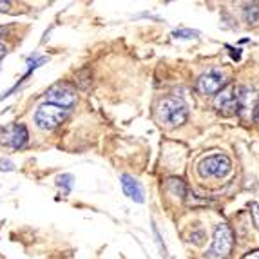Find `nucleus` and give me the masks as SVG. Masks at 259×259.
Here are the masks:
<instances>
[{"mask_svg":"<svg viewBox=\"0 0 259 259\" xmlns=\"http://www.w3.org/2000/svg\"><path fill=\"white\" fill-rule=\"evenodd\" d=\"M6 51H8V49H6V46H4V44H0V60L6 56Z\"/></svg>","mask_w":259,"mask_h":259,"instance_id":"17","label":"nucleus"},{"mask_svg":"<svg viewBox=\"0 0 259 259\" xmlns=\"http://www.w3.org/2000/svg\"><path fill=\"white\" fill-rule=\"evenodd\" d=\"M229 49H230V55H232L234 60H239V58H241V53H239L241 49H234V48H230V46H229Z\"/></svg>","mask_w":259,"mask_h":259,"instance_id":"16","label":"nucleus"},{"mask_svg":"<svg viewBox=\"0 0 259 259\" xmlns=\"http://www.w3.org/2000/svg\"><path fill=\"white\" fill-rule=\"evenodd\" d=\"M9 8V2H0V11H6Z\"/></svg>","mask_w":259,"mask_h":259,"instance_id":"19","label":"nucleus"},{"mask_svg":"<svg viewBox=\"0 0 259 259\" xmlns=\"http://www.w3.org/2000/svg\"><path fill=\"white\" fill-rule=\"evenodd\" d=\"M234 246V232L227 223L216 225L212 234V245L205 252L207 259H227Z\"/></svg>","mask_w":259,"mask_h":259,"instance_id":"3","label":"nucleus"},{"mask_svg":"<svg viewBox=\"0 0 259 259\" xmlns=\"http://www.w3.org/2000/svg\"><path fill=\"white\" fill-rule=\"evenodd\" d=\"M198 172L205 180H223L232 172V160L223 152L208 154L198 163Z\"/></svg>","mask_w":259,"mask_h":259,"instance_id":"2","label":"nucleus"},{"mask_svg":"<svg viewBox=\"0 0 259 259\" xmlns=\"http://www.w3.org/2000/svg\"><path fill=\"white\" fill-rule=\"evenodd\" d=\"M225 83H227V80H225V74L220 69H208L207 73H203L198 78L196 89L203 96H212L218 95L225 87Z\"/></svg>","mask_w":259,"mask_h":259,"instance_id":"7","label":"nucleus"},{"mask_svg":"<svg viewBox=\"0 0 259 259\" xmlns=\"http://www.w3.org/2000/svg\"><path fill=\"white\" fill-rule=\"evenodd\" d=\"M29 140V133L24 123H9L0 129V143L9 149H22Z\"/></svg>","mask_w":259,"mask_h":259,"instance_id":"6","label":"nucleus"},{"mask_svg":"<svg viewBox=\"0 0 259 259\" xmlns=\"http://www.w3.org/2000/svg\"><path fill=\"white\" fill-rule=\"evenodd\" d=\"M250 214H252V223H254L255 229L259 230V205L257 203L250 205Z\"/></svg>","mask_w":259,"mask_h":259,"instance_id":"14","label":"nucleus"},{"mask_svg":"<svg viewBox=\"0 0 259 259\" xmlns=\"http://www.w3.org/2000/svg\"><path fill=\"white\" fill-rule=\"evenodd\" d=\"M67 114H69L67 109L56 107L51 104H42L35 112V123L42 131H53L67 118Z\"/></svg>","mask_w":259,"mask_h":259,"instance_id":"4","label":"nucleus"},{"mask_svg":"<svg viewBox=\"0 0 259 259\" xmlns=\"http://www.w3.org/2000/svg\"><path fill=\"white\" fill-rule=\"evenodd\" d=\"M254 120L259 123V102H257V105H255V109H254Z\"/></svg>","mask_w":259,"mask_h":259,"instance_id":"18","label":"nucleus"},{"mask_svg":"<svg viewBox=\"0 0 259 259\" xmlns=\"http://www.w3.org/2000/svg\"><path fill=\"white\" fill-rule=\"evenodd\" d=\"M199 33L198 31H194V29H176L172 33V36L174 38H196Z\"/></svg>","mask_w":259,"mask_h":259,"instance_id":"12","label":"nucleus"},{"mask_svg":"<svg viewBox=\"0 0 259 259\" xmlns=\"http://www.w3.org/2000/svg\"><path fill=\"white\" fill-rule=\"evenodd\" d=\"M4 31H6V29H4V26H0V35H2V33H4Z\"/></svg>","mask_w":259,"mask_h":259,"instance_id":"20","label":"nucleus"},{"mask_svg":"<svg viewBox=\"0 0 259 259\" xmlns=\"http://www.w3.org/2000/svg\"><path fill=\"white\" fill-rule=\"evenodd\" d=\"M58 185H64L65 187V192H69L71 187H73V176H69V174H65V176H60L58 178Z\"/></svg>","mask_w":259,"mask_h":259,"instance_id":"13","label":"nucleus"},{"mask_svg":"<svg viewBox=\"0 0 259 259\" xmlns=\"http://www.w3.org/2000/svg\"><path fill=\"white\" fill-rule=\"evenodd\" d=\"M241 259H259V248L257 250H252V252H248V254H245Z\"/></svg>","mask_w":259,"mask_h":259,"instance_id":"15","label":"nucleus"},{"mask_svg":"<svg viewBox=\"0 0 259 259\" xmlns=\"http://www.w3.org/2000/svg\"><path fill=\"white\" fill-rule=\"evenodd\" d=\"M243 18L246 24L257 26L259 24V2H250V4L243 6Z\"/></svg>","mask_w":259,"mask_h":259,"instance_id":"10","label":"nucleus"},{"mask_svg":"<svg viewBox=\"0 0 259 259\" xmlns=\"http://www.w3.org/2000/svg\"><path fill=\"white\" fill-rule=\"evenodd\" d=\"M214 105H216L218 111L227 114V116L238 114V85L230 83V85L223 87L216 95Z\"/></svg>","mask_w":259,"mask_h":259,"instance_id":"8","label":"nucleus"},{"mask_svg":"<svg viewBox=\"0 0 259 259\" xmlns=\"http://www.w3.org/2000/svg\"><path fill=\"white\" fill-rule=\"evenodd\" d=\"M46 104L56 105V107L67 109L69 111L74 104H76V91L69 83H55L53 87H49L46 93Z\"/></svg>","mask_w":259,"mask_h":259,"instance_id":"5","label":"nucleus"},{"mask_svg":"<svg viewBox=\"0 0 259 259\" xmlns=\"http://www.w3.org/2000/svg\"><path fill=\"white\" fill-rule=\"evenodd\" d=\"M167 185H168V189H172L174 194H178L180 198H183V196L187 194V187L180 178H170L167 182Z\"/></svg>","mask_w":259,"mask_h":259,"instance_id":"11","label":"nucleus"},{"mask_svg":"<svg viewBox=\"0 0 259 259\" xmlns=\"http://www.w3.org/2000/svg\"><path fill=\"white\" fill-rule=\"evenodd\" d=\"M187 118H189V107L182 98L165 96L156 105V120L167 129H176L183 125Z\"/></svg>","mask_w":259,"mask_h":259,"instance_id":"1","label":"nucleus"},{"mask_svg":"<svg viewBox=\"0 0 259 259\" xmlns=\"http://www.w3.org/2000/svg\"><path fill=\"white\" fill-rule=\"evenodd\" d=\"M121 189H123V194L129 199L136 201V203H143L145 201V192H143V187L138 180H134L129 174H121Z\"/></svg>","mask_w":259,"mask_h":259,"instance_id":"9","label":"nucleus"}]
</instances>
